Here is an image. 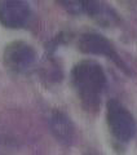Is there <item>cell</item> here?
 <instances>
[{
    "instance_id": "277c9868",
    "label": "cell",
    "mask_w": 137,
    "mask_h": 155,
    "mask_svg": "<svg viewBox=\"0 0 137 155\" xmlns=\"http://www.w3.org/2000/svg\"><path fill=\"white\" fill-rule=\"evenodd\" d=\"M36 62V51L23 40L11 43L4 51V65L13 72H26Z\"/></svg>"
},
{
    "instance_id": "6da1fadb",
    "label": "cell",
    "mask_w": 137,
    "mask_h": 155,
    "mask_svg": "<svg viewBox=\"0 0 137 155\" xmlns=\"http://www.w3.org/2000/svg\"><path fill=\"white\" fill-rule=\"evenodd\" d=\"M71 83L83 106L89 111L97 110L106 87L104 69L95 61H80L71 71Z\"/></svg>"
},
{
    "instance_id": "8992f818",
    "label": "cell",
    "mask_w": 137,
    "mask_h": 155,
    "mask_svg": "<svg viewBox=\"0 0 137 155\" xmlns=\"http://www.w3.org/2000/svg\"><path fill=\"white\" fill-rule=\"evenodd\" d=\"M79 48L84 53L104 56V57L112 60L115 64L122 65V60L119 58L114 45L106 38H104L102 35H99V34H95V32L84 34L79 40Z\"/></svg>"
},
{
    "instance_id": "52a82bcc",
    "label": "cell",
    "mask_w": 137,
    "mask_h": 155,
    "mask_svg": "<svg viewBox=\"0 0 137 155\" xmlns=\"http://www.w3.org/2000/svg\"><path fill=\"white\" fill-rule=\"evenodd\" d=\"M49 125L52 129V133L60 142L65 145H70L74 138V125H72L71 120L67 116L61 113V111H55L51 115Z\"/></svg>"
},
{
    "instance_id": "5b68a950",
    "label": "cell",
    "mask_w": 137,
    "mask_h": 155,
    "mask_svg": "<svg viewBox=\"0 0 137 155\" xmlns=\"http://www.w3.org/2000/svg\"><path fill=\"white\" fill-rule=\"evenodd\" d=\"M31 19V8L25 2H0V23L9 28H21Z\"/></svg>"
},
{
    "instance_id": "7a4b0ae2",
    "label": "cell",
    "mask_w": 137,
    "mask_h": 155,
    "mask_svg": "<svg viewBox=\"0 0 137 155\" xmlns=\"http://www.w3.org/2000/svg\"><path fill=\"white\" fill-rule=\"evenodd\" d=\"M106 120L111 134L120 142L131 141L137 133V123L133 115L115 100L107 102Z\"/></svg>"
},
{
    "instance_id": "3957f363",
    "label": "cell",
    "mask_w": 137,
    "mask_h": 155,
    "mask_svg": "<svg viewBox=\"0 0 137 155\" xmlns=\"http://www.w3.org/2000/svg\"><path fill=\"white\" fill-rule=\"evenodd\" d=\"M62 5L71 13L87 14L104 26H115L120 21L114 9L101 2H63Z\"/></svg>"
}]
</instances>
